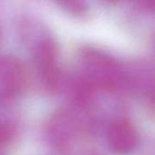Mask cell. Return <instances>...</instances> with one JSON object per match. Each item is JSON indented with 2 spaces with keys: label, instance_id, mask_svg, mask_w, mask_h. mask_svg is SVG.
I'll return each instance as SVG.
<instances>
[{
  "label": "cell",
  "instance_id": "obj_1",
  "mask_svg": "<svg viewBox=\"0 0 155 155\" xmlns=\"http://www.w3.org/2000/svg\"><path fill=\"white\" fill-rule=\"evenodd\" d=\"M90 83L104 87L115 86L120 81L121 72L118 64L111 57L99 52L89 51L83 59Z\"/></svg>",
  "mask_w": 155,
  "mask_h": 155
},
{
  "label": "cell",
  "instance_id": "obj_2",
  "mask_svg": "<svg viewBox=\"0 0 155 155\" xmlns=\"http://www.w3.org/2000/svg\"><path fill=\"white\" fill-rule=\"evenodd\" d=\"M35 58L45 86L49 90H54L59 82L57 48L55 44L50 39L40 42L35 51Z\"/></svg>",
  "mask_w": 155,
  "mask_h": 155
},
{
  "label": "cell",
  "instance_id": "obj_3",
  "mask_svg": "<svg viewBox=\"0 0 155 155\" xmlns=\"http://www.w3.org/2000/svg\"><path fill=\"white\" fill-rule=\"evenodd\" d=\"M137 143V131L130 122L118 120L111 125L108 132V143L114 153H128L135 148Z\"/></svg>",
  "mask_w": 155,
  "mask_h": 155
},
{
  "label": "cell",
  "instance_id": "obj_4",
  "mask_svg": "<svg viewBox=\"0 0 155 155\" xmlns=\"http://www.w3.org/2000/svg\"><path fill=\"white\" fill-rule=\"evenodd\" d=\"M25 84V71L22 64L11 57L0 60V87L4 94H18Z\"/></svg>",
  "mask_w": 155,
  "mask_h": 155
}]
</instances>
